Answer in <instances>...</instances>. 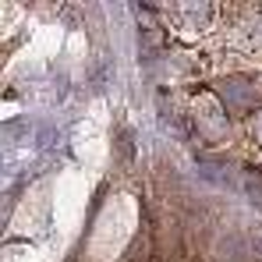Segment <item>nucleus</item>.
I'll list each match as a JSON object with an SVG mask.
<instances>
[{
  "mask_svg": "<svg viewBox=\"0 0 262 262\" xmlns=\"http://www.w3.org/2000/svg\"><path fill=\"white\" fill-rule=\"evenodd\" d=\"M117 149H121V160H124V163H131V156H135V145H131L128 128H121V131H117Z\"/></svg>",
  "mask_w": 262,
  "mask_h": 262,
  "instance_id": "1",
  "label": "nucleus"
}]
</instances>
